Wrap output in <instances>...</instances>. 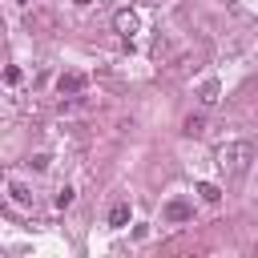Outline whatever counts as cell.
I'll return each instance as SVG.
<instances>
[{
	"instance_id": "2",
	"label": "cell",
	"mask_w": 258,
	"mask_h": 258,
	"mask_svg": "<svg viewBox=\"0 0 258 258\" xmlns=\"http://www.w3.org/2000/svg\"><path fill=\"white\" fill-rule=\"evenodd\" d=\"M113 28H117L125 40H133V36L141 32V16H137L133 8H117V12H113Z\"/></svg>"
},
{
	"instance_id": "4",
	"label": "cell",
	"mask_w": 258,
	"mask_h": 258,
	"mask_svg": "<svg viewBox=\"0 0 258 258\" xmlns=\"http://www.w3.org/2000/svg\"><path fill=\"white\" fill-rule=\"evenodd\" d=\"M189 218H194V202H185V198L165 202V222H189Z\"/></svg>"
},
{
	"instance_id": "6",
	"label": "cell",
	"mask_w": 258,
	"mask_h": 258,
	"mask_svg": "<svg viewBox=\"0 0 258 258\" xmlns=\"http://www.w3.org/2000/svg\"><path fill=\"white\" fill-rule=\"evenodd\" d=\"M129 218H133V210H129V202H117V206L109 210V226H113V230H121V226H129Z\"/></svg>"
},
{
	"instance_id": "5",
	"label": "cell",
	"mask_w": 258,
	"mask_h": 258,
	"mask_svg": "<svg viewBox=\"0 0 258 258\" xmlns=\"http://www.w3.org/2000/svg\"><path fill=\"white\" fill-rule=\"evenodd\" d=\"M198 97H202V105H218V97H222V85H218V77H210V81H202V89H198Z\"/></svg>"
},
{
	"instance_id": "12",
	"label": "cell",
	"mask_w": 258,
	"mask_h": 258,
	"mask_svg": "<svg viewBox=\"0 0 258 258\" xmlns=\"http://www.w3.org/2000/svg\"><path fill=\"white\" fill-rule=\"evenodd\" d=\"M73 4H81V8H85V4H93V0H73Z\"/></svg>"
},
{
	"instance_id": "7",
	"label": "cell",
	"mask_w": 258,
	"mask_h": 258,
	"mask_svg": "<svg viewBox=\"0 0 258 258\" xmlns=\"http://www.w3.org/2000/svg\"><path fill=\"white\" fill-rule=\"evenodd\" d=\"M8 194H12V202H16V206H32V189H28V185L8 181Z\"/></svg>"
},
{
	"instance_id": "11",
	"label": "cell",
	"mask_w": 258,
	"mask_h": 258,
	"mask_svg": "<svg viewBox=\"0 0 258 258\" xmlns=\"http://www.w3.org/2000/svg\"><path fill=\"white\" fill-rule=\"evenodd\" d=\"M48 161H52L48 153H32V157H28V165H32L36 173H44V169H48Z\"/></svg>"
},
{
	"instance_id": "10",
	"label": "cell",
	"mask_w": 258,
	"mask_h": 258,
	"mask_svg": "<svg viewBox=\"0 0 258 258\" xmlns=\"http://www.w3.org/2000/svg\"><path fill=\"white\" fill-rule=\"evenodd\" d=\"M189 137H198V133H206V117H185V125H181Z\"/></svg>"
},
{
	"instance_id": "1",
	"label": "cell",
	"mask_w": 258,
	"mask_h": 258,
	"mask_svg": "<svg viewBox=\"0 0 258 258\" xmlns=\"http://www.w3.org/2000/svg\"><path fill=\"white\" fill-rule=\"evenodd\" d=\"M218 165L226 169V177H246L254 165V145L250 141H226L218 149Z\"/></svg>"
},
{
	"instance_id": "8",
	"label": "cell",
	"mask_w": 258,
	"mask_h": 258,
	"mask_svg": "<svg viewBox=\"0 0 258 258\" xmlns=\"http://www.w3.org/2000/svg\"><path fill=\"white\" fill-rule=\"evenodd\" d=\"M198 194H202V202H210V206L222 202V189H218L214 181H198Z\"/></svg>"
},
{
	"instance_id": "9",
	"label": "cell",
	"mask_w": 258,
	"mask_h": 258,
	"mask_svg": "<svg viewBox=\"0 0 258 258\" xmlns=\"http://www.w3.org/2000/svg\"><path fill=\"white\" fill-rule=\"evenodd\" d=\"M73 198H77V194H73V185H60V189H56V198H52V206H56V210H69V206H73Z\"/></svg>"
},
{
	"instance_id": "3",
	"label": "cell",
	"mask_w": 258,
	"mask_h": 258,
	"mask_svg": "<svg viewBox=\"0 0 258 258\" xmlns=\"http://www.w3.org/2000/svg\"><path fill=\"white\" fill-rule=\"evenodd\" d=\"M85 85H89L85 73H60V77H56V93H60V97H81Z\"/></svg>"
},
{
	"instance_id": "13",
	"label": "cell",
	"mask_w": 258,
	"mask_h": 258,
	"mask_svg": "<svg viewBox=\"0 0 258 258\" xmlns=\"http://www.w3.org/2000/svg\"><path fill=\"white\" fill-rule=\"evenodd\" d=\"M254 250H258V246H254Z\"/></svg>"
}]
</instances>
